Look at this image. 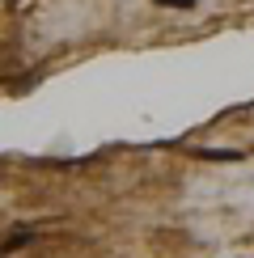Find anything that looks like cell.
<instances>
[{
	"mask_svg": "<svg viewBox=\"0 0 254 258\" xmlns=\"http://www.w3.org/2000/svg\"><path fill=\"white\" fill-rule=\"evenodd\" d=\"M34 241V233L30 229H21V233H9V237H0V258L5 254H13V250H21V245H30Z\"/></svg>",
	"mask_w": 254,
	"mask_h": 258,
	"instance_id": "cell-1",
	"label": "cell"
},
{
	"mask_svg": "<svg viewBox=\"0 0 254 258\" xmlns=\"http://www.w3.org/2000/svg\"><path fill=\"white\" fill-rule=\"evenodd\" d=\"M157 5H165V9H195V0H157Z\"/></svg>",
	"mask_w": 254,
	"mask_h": 258,
	"instance_id": "cell-2",
	"label": "cell"
}]
</instances>
